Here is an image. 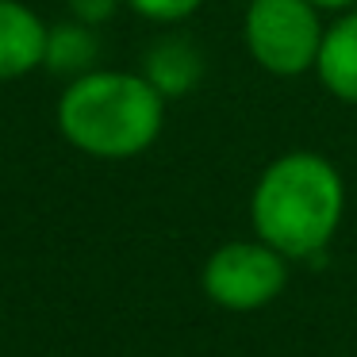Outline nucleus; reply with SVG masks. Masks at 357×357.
I'll use <instances>...</instances> for the list:
<instances>
[{"label": "nucleus", "instance_id": "obj_1", "mask_svg": "<svg viewBox=\"0 0 357 357\" xmlns=\"http://www.w3.org/2000/svg\"><path fill=\"white\" fill-rule=\"evenodd\" d=\"M342 177L319 154H284L261 173L250 200L254 231L284 257H315L342 219Z\"/></svg>", "mask_w": 357, "mask_h": 357}, {"label": "nucleus", "instance_id": "obj_11", "mask_svg": "<svg viewBox=\"0 0 357 357\" xmlns=\"http://www.w3.org/2000/svg\"><path fill=\"white\" fill-rule=\"evenodd\" d=\"M315 8H346V4H354V0H311Z\"/></svg>", "mask_w": 357, "mask_h": 357}, {"label": "nucleus", "instance_id": "obj_10", "mask_svg": "<svg viewBox=\"0 0 357 357\" xmlns=\"http://www.w3.org/2000/svg\"><path fill=\"white\" fill-rule=\"evenodd\" d=\"M70 4L81 24H104L116 12V0H70Z\"/></svg>", "mask_w": 357, "mask_h": 357}, {"label": "nucleus", "instance_id": "obj_8", "mask_svg": "<svg viewBox=\"0 0 357 357\" xmlns=\"http://www.w3.org/2000/svg\"><path fill=\"white\" fill-rule=\"evenodd\" d=\"M96 62V35L85 24H58L47 39V66L58 73H85Z\"/></svg>", "mask_w": 357, "mask_h": 357}, {"label": "nucleus", "instance_id": "obj_9", "mask_svg": "<svg viewBox=\"0 0 357 357\" xmlns=\"http://www.w3.org/2000/svg\"><path fill=\"white\" fill-rule=\"evenodd\" d=\"M139 16L158 20V24H173V20H185L200 8L204 0H127Z\"/></svg>", "mask_w": 357, "mask_h": 357}, {"label": "nucleus", "instance_id": "obj_2", "mask_svg": "<svg viewBox=\"0 0 357 357\" xmlns=\"http://www.w3.org/2000/svg\"><path fill=\"white\" fill-rule=\"evenodd\" d=\"M165 96L135 73H81L58 104V127L93 158H135L158 139Z\"/></svg>", "mask_w": 357, "mask_h": 357}, {"label": "nucleus", "instance_id": "obj_4", "mask_svg": "<svg viewBox=\"0 0 357 357\" xmlns=\"http://www.w3.org/2000/svg\"><path fill=\"white\" fill-rule=\"evenodd\" d=\"M288 280L284 254L269 242H227L204 265V292L227 311H257L280 296Z\"/></svg>", "mask_w": 357, "mask_h": 357}, {"label": "nucleus", "instance_id": "obj_3", "mask_svg": "<svg viewBox=\"0 0 357 357\" xmlns=\"http://www.w3.org/2000/svg\"><path fill=\"white\" fill-rule=\"evenodd\" d=\"M315 4L311 0H250L246 12V43L257 66L280 77L311 70L323 47Z\"/></svg>", "mask_w": 357, "mask_h": 357}, {"label": "nucleus", "instance_id": "obj_6", "mask_svg": "<svg viewBox=\"0 0 357 357\" xmlns=\"http://www.w3.org/2000/svg\"><path fill=\"white\" fill-rule=\"evenodd\" d=\"M315 70L323 77V85L331 89L338 100L357 104V12L331 27L323 35V47H319Z\"/></svg>", "mask_w": 357, "mask_h": 357}, {"label": "nucleus", "instance_id": "obj_5", "mask_svg": "<svg viewBox=\"0 0 357 357\" xmlns=\"http://www.w3.org/2000/svg\"><path fill=\"white\" fill-rule=\"evenodd\" d=\"M50 31L20 0H0V81L24 77L47 62Z\"/></svg>", "mask_w": 357, "mask_h": 357}, {"label": "nucleus", "instance_id": "obj_7", "mask_svg": "<svg viewBox=\"0 0 357 357\" xmlns=\"http://www.w3.org/2000/svg\"><path fill=\"white\" fill-rule=\"evenodd\" d=\"M204 62L185 39H162L146 54V81L162 96H185L200 81Z\"/></svg>", "mask_w": 357, "mask_h": 357}]
</instances>
